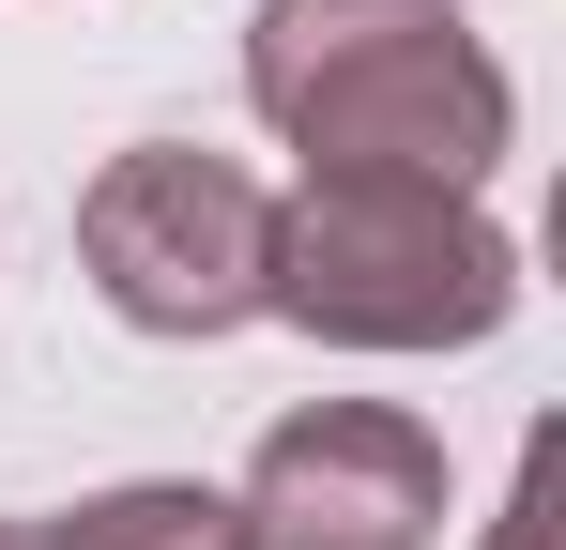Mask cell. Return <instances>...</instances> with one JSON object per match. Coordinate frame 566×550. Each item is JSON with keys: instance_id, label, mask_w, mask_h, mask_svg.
Returning a JSON list of instances; mask_svg holds the SVG:
<instances>
[{"instance_id": "cell-1", "label": "cell", "mask_w": 566, "mask_h": 550, "mask_svg": "<svg viewBox=\"0 0 566 550\" xmlns=\"http://www.w3.org/2000/svg\"><path fill=\"white\" fill-rule=\"evenodd\" d=\"M245 107L306 169H413V183H474L521 123L460 0H261Z\"/></svg>"}, {"instance_id": "cell-2", "label": "cell", "mask_w": 566, "mask_h": 550, "mask_svg": "<svg viewBox=\"0 0 566 550\" xmlns=\"http://www.w3.org/2000/svg\"><path fill=\"white\" fill-rule=\"evenodd\" d=\"M261 306L337 352H474L521 306V245L474 214V183L413 169H306L261 245Z\"/></svg>"}, {"instance_id": "cell-3", "label": "cell", "mask_w": 566, "mask_h": 550, "mask_svg": "<svg viewBox=\"0 0 566 550\" xmlns=\"http://www.w3.org/2000/svg\"><path fill=\"white\" fill-rule=\"evenodd\" d=\"M261 245H276V199L230 154H185V138L107 154L93 199H77V261H93V290L138 337H230V321H261Z\"/></svg>"}, {"instance_id": "cell-4", "label": "cell", "mask_w": 566, "mask_h": 550, "mask_svg": "<svg viewBox=\"0 0 566 550\" xmlns=\"http://www.w3.org/2000/svg\"><path fill=\"white\" fill-rule=\"evenodd\" d=\"M230 505L261 550H429L444 536V444L382 398H306L261 429Z\"/></svg>"}, {"instance_id": "cell-5", "label": "cell", "mask_w": 566, "mask_h": 550, "mask_svg": "<svg viewBox=\"0 0 566 550\" xmlns=\"http://www.w3.org/2000/svg\"><path fill=\"white\" fill-rule=\"evenodd\" d=\"M62 550H261L230 489H93L77 520H46Z\"/></svg>"}, {"instance_id": "cell-6", "label": "cell", "mask_w": 566, "mask_h": 550, "mask_svg": "<svg viewBox=\"0 0 566 550\" xmlns=\"http://www.w3.org/2000/svg\"><path fill=\"white\" fill-rule=\"evenodd\" d=\"M0 550H62V536H46V520H0Z\"/></svg>"}]
</instances>
